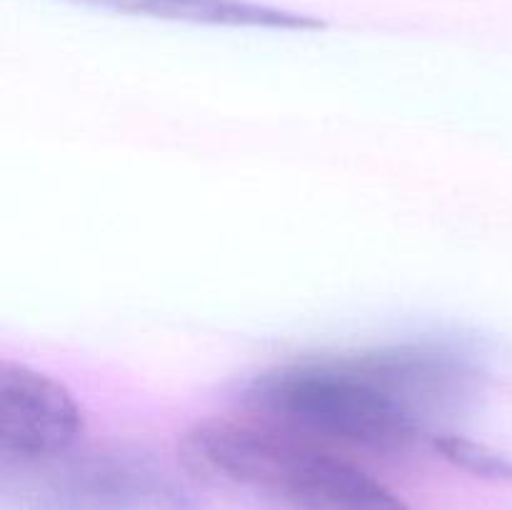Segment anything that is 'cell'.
<instances>
[{"instance_id":"6da1fadb","label":"cell","mask_w":512,"mask_h":510,"mask_svg":"<svg viewBox=\"0 0 512 510\" xmlns=\"http://www.w3.org/2000/svg\"><path fill=\"white\" fill-rule=\"evenodd\" d=\"M238 398L255 418L320 443L393 455L430 438L380 345L275 365Z\"/></svg>"},{"instance_id":"7a4b0ae2","label":"cell","mask_w":512,"mask_h":510,"mask_svg":"<svg viewBox=\"0 0 512 510\" xmlns=\"http://www.w3.org/2000/svg\"><path fill=\"white\" fill-rule=\"evenodd\" d=\"M180 458L268 510H410L343 455L263 418L203 420L183 435Z\"/></svg>"},{"instance_id":"3957f363","label":"cell","mask_w":512,"mask_h":510,"mask_svg":"<svg viewBox=\"0 0 512 510\" xmlns=\"http://www.w3.org/2000/svg\"><path fill=\"white\" fill-rule=\"evenodd\" d=\"M0 508L203 510L163 460L130 445H78L48 463L0 468Z\"/></svg>"},{"instance_id":"277c9868","label":"cell","mask_w":512,"mask_h":510,"mask_svg":"<svg viewBox=\"0 0 512 510\" xmlns=\"http://www.w3.org/2000/svg\"><path fill=\"white\" fill-rule=\"evenodd\" d=\"M83 430V408L60 380L18 360L0 363V468L60 458Z\"/></svg>"},{"instance_id":"5b68a950","label":"cell","mask_w":512,"mask_h":510,"mask_svg":"<svg viewBox=\"0 0 512 510\" xmlns=\"http://www.w3.org/2000/svg\"><path fill=\"white\" fill-rule=\"evenodd\" d=\"M120 13L193 20L213 25H255V28H318V20L243 0H75Z\"/></svg>"},{"instance_id":"8992f818","label":"cell","mask_w":512,"mask_h":510,"mask_svg":"<svg viewBox=\"0 0 512 510\" xmlns=\"http://www.w3.org/2000/svg\"><path fill=\"white\" fill-rule=\"evenodd\" d=\"M430 448L453 463L455 468H463L468 473L478 475V478L495 480V483H512V458L500 453V450L490 448V445L480 443V440L460 435L455 430L445 428L430 435Z\"/></svg>"}]
</instances>
